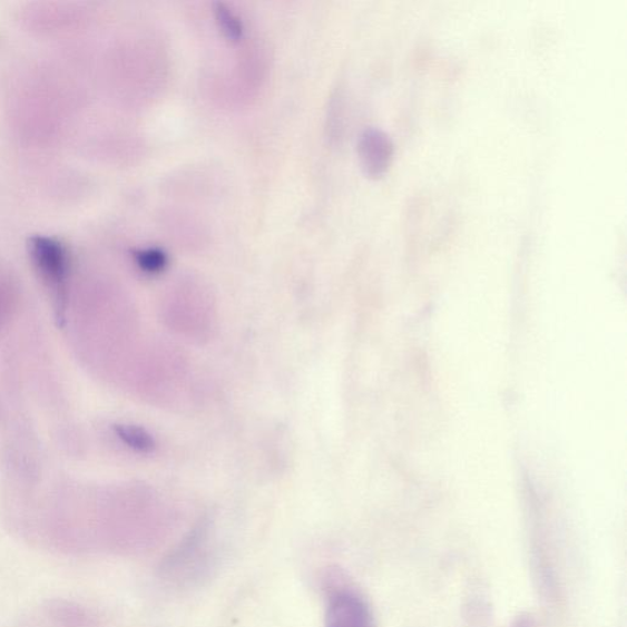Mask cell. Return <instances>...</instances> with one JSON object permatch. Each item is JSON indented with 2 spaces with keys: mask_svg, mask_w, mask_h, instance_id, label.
<instances>
[{
  "mask_svg": "<svg viewBox=\"0 0 627 627\" xmlns=\"http://www.w3.org/2000/svg\"><path fill=\"white\" fill-rule=\"evenodd\" d=\"M215 17L218 28L232 42H238L244 32L241 19L226 4H215Z\"/></svg>",
  "mask_w": 627,
  "mask_h": 627,
  "instance_id": "8992f818",
  "label": "cell"
},
{
  "mask_svg": "<svg viewBox=\"0 0 627 627\" xmlns=\"http://www.w3.org/2000/svg\"><path fill=\"white\" fill-rule=\"evenodd\" d=\"M30 253L37 270L55 293L58 319L63 320L66 281L69 270L67 251L60 242L53 238L37 236L30 239Z\"/></svg>",
  "mask_w": 627,
  "mask_h": 627,
  "instance_id": "6da1fadb",
  "label": "cell"
},
{
  "mask_svg": "<svg viewBox=\"0 0 627 627\" xmlns=\"http://www.w3.org/2000/svg\"><path fill=\"white\" fill-rule=\"evenodd\" d=\"M115 433L123 444L134 451L140 453H151L156 448L154 437L149 432H146L144 428L119 424L115 425Z\"/></svg>",
  "mask_w": 627,
  "mask_h": 627,
  "instance_id": "5b68a950",
  "label": "cell"
},
{
  "mask_svg": "<svg viewBox=\"0 0 627 627\" xmlns=\"http://www.w3.org/2000/svg\"><path fill=\"white\" fill-rule=\"evenodd\" d=\"M134 261L143 273L149 275L161 274L168 265L167 254L158 248L135 252Z\"/></svg>",
  "mask_w": 627,
  "mask_h": 627,
  "instance_id": "52a82bcc",
  "label": "cell"
},
{
  "mask_svg": "<svg viewBox=\"0 0 627 627\" xmlns=\"http://www.w3.org/2000/svg\"><path fill=\"white\" fill-rule=\"evenodd\" d=\"M326 627H371V614L359 595L340 589L329 598Z\"/></svg>",
  "mask_w": 627,
  "mask_h": 627,
  "instance_id": "277c9868",
  "label": "cell"
},
{
  "mask_svg": "<svg viewBox=\"0 0 627 627\" xmlns=\"http://www.w3.org/2000/svg\"><path fill=\"white\" fill-rule=\"evenodd\" d=\"M208 530L200 526L175 550L167 559L166 570L172 579L182 581L190 580L198 576L208 561L207 545Z\"/></svg>",
  "mask_w": 627,
  "mask_h": 627,
  "instance_id": "7a4b0ae2",
  "label": "cell"
},
{
  "mask_svg": "<svg viewBox=\"0 0 627 627\" xmlns=\"http://www.w3.org/2000/svg\"><path fill=\"white\" fill-rule=\"evenodd\" d=\"M359 158L363 174L371 179L383 178L392 164L393 143L379 128H366L359 140Z\"/></svg>",
  "mask_w": 627,
  "mask_h": 627,
  "instance_id": "3957f363",
  "label": "cell"
}]
</instances>
